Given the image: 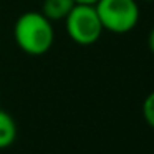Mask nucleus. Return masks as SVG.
Masks as SVG:
<instances>
[{"instance_id":"nucleus-6","label":"nucleus","mask_w":154,"mask_h":154,"mask_svg":"<svg viewBox=\"0 0 154 154\" xmlns=\"http://www.w3.org/2000/svg\"><path fill=\"white\" fill-rule=\"evenodd\" d=\"M143 118L147 126L154 128V91H151L143 101Z\"/></svg>"},{"instance_id":"nucleus-5","label":"nucleus","mask_w":154,"mask_h":154,"mask_svg":"<svg viewBox=\"0 0 154 154\" xmlns=\"http://www.w3.org/2000/svg\"><path fill=\"white\" fill-rule=\"evenodd\" d=\"M17 139V123L7 113L0 109V149H7Z\"/></svg>"},{"instance_id":"nucleus-1","label":"nucleus","mask_w":154,"mask_h":154,"mask_svg":"<svg viewBox=\"0 0 154 154\" xmlns=\"http://www.w3.org/2000/svg\"><path fill=\"white\" fill-rule=\"evenodd\" d=\"M53 22L42 12H25L14 25V38L17 47L23 53L40 57L47 53L55 42Z\"/></svg>"},{"instance_id":"nucleus-8","label":"nucleus","mask_w":154,"mask_h":154,"mask_svg":"<svg viewBox=\"0 0 154 154\" xmlns=\"http://www.w3.org/2000/svg\"><path fill=\"white\" fill-rule=\"evenodd\" d=\"M76 4H90V5H94L98 0H75Z\"/></svg>"},{"instance_id":"nucleus-2","label":"nucleus","mask_w":154,"mask_h":154,"mask_svg":"<svg viewBox=\"0 0 154 154\" xmlns=\"http://www.w3.org/2000/svg\"><path fill=\"white\" fill-rule=\"evenodd\" d=\"M63 22L68 37L81 47L96 43L104 32L96 8L90 4H75Z\"/></svg>"},{"instance_id":"nucleus-4","label":"nucleus","mask_w":154,"mask_h":154,"mask_svg":"<svg viewBox=\"0 0 154 154\" xmlns=\"http://www.w3.org/2000/svg\"><path fill=\"white\" fill-rule=\"evenodd\" d=\"M75 0H43L42 5V14L50 22L65 20L70 10L75 7Z\"/></svg>"},{"instance_id":"nucleus-7","label":"nucleus","mask_w":154,"mask_h":154,"mask_svg":"<svg viewBox=\"0 0 154 154\" xmlns=\"http://www.w3.org/2000/svg\"><path fill=\"white\" fill-rule=\"evenodd\" d=\"M147 47H149V50L154 53V27H152V30L149 32V37H147Z\"/></svg>"},{"instance_id":"nucleus-3","label":"nucleus","mask_w":154,"mask_h":154,"mask_svg":"<svg viewBox=\"0 0 154 154\" xmlns=\"http://www.w3.org/2000/svg\"><path fill=\"white\" fill-rule=\"evenodd\" d=\"M94 8L103 28L111 33H128L139 22V5L136 0H98Z\"/></svg>"},{"instance_id":"nucleus-9","label":"nucleus","mask_w":154,"mask_h":154,"mask_svg":"<svg viewBox=\"0 0 154 154\" xmlns=\"http://www.w3.org/2000/svg\"><path fill=\"white\" fill-rule=\"evenodd\" d=\"M143 2H151V0H143Z\"/></svg>"}]
</instances>
